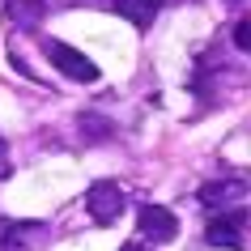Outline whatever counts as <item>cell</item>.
Listing matches in <instances>:
<instances>
[{
  "mask_svg": "<svg viewBox=\"0 0 251 251\" xmlns=\"http://www.w3.org/2000/svg\"><path fill=\"white\" fill-rule=\"evenodd\" d=\"M247 192H251L247 175H243V179H213V183H204L196 192V200L204 209H213V213H230V209H243Z\"/></svg>",
  "mask_w": 251,
  "mask_h": 251,
  "instance_id": "1",
  "label": "cell"
},
{
  "mask_svg": "<svg viewBox=\"0 0 251 251\" xmlns=\"http://www.w3.org/2000/svg\"><path fill=\"white\" fill-rule=\"evenodd\" d=\"M243 226H247V209L217 213V217L204 226V243H209V247H222V251H243V243H247Z\"/></svg>",
  "mask_w": 251,
  "mask_h": 251,
  "instance_id": "2",
  "label": "cell"
},
{
  "mask_svg": "<svg viewBox=\"0 0 251 251\" xmlns=\"http://www.w3.org/2000/svg\"><path fill=\"white\" fill-rule=\"evenodd\" d=\"M85 209H90V217L98 226L119 222V213H124V187H119L115 179H98V183H90V192H85Z\"/></svg>",
  "mask_w": 251,
  "mask_h": 251,
  "instance_id": "3",
  "label": "cell"
},
{
  "mask_svg": "<svg viewBox=\"0 0 251 251\" xmlns=\"http://www.w3.org/2000/svg\"><path fill=\"white\" fill-rule=\"evenodd\" d=\"M47 60H51L64 77H73V81H98L102 77L90 55L77 51V47H68V43H60V39H47Z\"/></svg>",
  "mask_w": 251,
  "mask_h": 251,
  "instance_id": "4",
  "label": "cell"
},
{
  "mask_svg": "<svg viewBox=\"0 0 251 251\" xmlns=\"http://www.w3.org/2000/svg\"><path fill=\"white\" fill-rule=\"evenodd\" d=\"M136 230H141L149 243H171V238L179 234V217H175V209H166V204H141Z\"/></svg>",
  "mask_w": 251,
  "mask_h": 251,
  "instance_id": "5",
  "label": "cell"
},
{
  "mask_svg": "<svg viewBox=\"0 0 251 251\" xmlns=\"http://www.w3.org/2000/svg\"><path fill=\"white\" fill-rule=\"evenodd\" d=\"M43 238H47V222H13V217H0V247L4 251L39 247Z\"/></svg>",
  "mask_w": 251,
  "mask_h": 251,
  "instance_id": "6",
  "label": "cell"
},
{
  "mask_svg": "<svg viewBox=\"0 0 251 251\" xmlns=\"http://www.w3.org/2000/svg\"><path fill=\"white\" fill-rule=\"evenodd\" d=\"M111 9L119 17H128L136 30H149L153 17H158V9H162V0H111Z\"/></svg>",
  "mask_w": 251,
  "mask_h": 251,
  "instance_id": "7",
  "label": "cell"
},
{
  "mask_svg": "<svg viewBox=\"0 0 251 251\" xmlns=\"http://www.w3.org/2000/svg\"><path fill=\"white\" fill-rule=\"evenodd\" d=\"M4 13L17 30H34L43 22V4L39 0H4Z\"/></svg>",
  "mask_w": 251,
  "mask_h": 251,
  "instance_id": "8",
  "label": "cell"
},
{
  "mask_svg": "<svg viewBox=\"0 0 251 251\" xmlns=\"http://www.w3.org/2000/svg\"><path fill=\"white\" fill-rule=\"evenodd\" d=\"M81 128H85V141H102V136H111V124H106L102 115H81Z\"/></svg>",
  "mask_w": 251,
  "mask_h": 251,
  "instance_id": "9",
  "label": "cell"
},
{
  "mask_svg": "<svg viewBox=\"0 0 251 251\" xmlns=\"http://www.w3.org/2000/svg\"><path fill=\"white\" fill-rule=\"evenodd\" d=\"M230 39H234L238 51H247V55H251V17H238V22H234V34H230Z\"/></svg>",
  "mask_w": 251,
  "mask_h": 251,
  "instance_id": "10",
  "label": "cell"
},
{
  "mask_svg": "<svg viewBox=\"0 0 251 251\" xmlns=\"http://www.w3.org/2000/svg\"><path fill=\"white\" fill-rule=\"evenodd\" d=\"M9 171H13V166H9V145H4V136H0V179H4Z\"/></svg>",
  "mask_w": 251,
  "mask_h": 251,
  "instance_id": "11",
  "label": "cell"
},
{
  "mask_svg": "<svg viewBox=\"0 0 251 251\" xmlns=\"http://www.w3.org/2000/svg\"><path fill=\"white\" fill-rule=\"evenodd\" d=\"M119 251H145V247H141V243H124Z\"/></svg>",
  "mask_w": 251,
  "mask_h": 251,
  "instance_id": "12",
  "label": "cell"
},
{
  "mask_svg": "<svg viewBox=\"0 0 251 251\" xmlns=\"http://www.w3.org/2000/svg\"><path fill=\"white\" fill-rule=\"evenodd\" d=\"M230 4H238V0H230Z\"/></svg>",
  "mask_w": 251,
  "mask_h": 251,
  "instance_id": "13",
  "label": "cell"
}]
</instances>
